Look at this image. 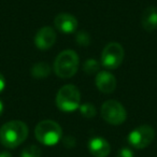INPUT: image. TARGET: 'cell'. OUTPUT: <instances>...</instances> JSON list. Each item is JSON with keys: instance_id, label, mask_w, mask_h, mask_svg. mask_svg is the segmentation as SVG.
Here are the masks:
<instances>
[{"instance_id": "6da1fadb", "label": "cell", "mask_w": 157, "mask_h": 157, "mask_svg": "<svg viewBox=\"0 0 157 157\" xmlns=\"http://www.w3.org/2000/svg\"><path fill=\"white\" fill-rule=\"evenodd\" d=\"M28 127L22 121H11L0 128V142L8 148H15L26 140Z\"/></svg>"}, {"instance_id": "7a4b0ae2", "label": "cell", "mask_w": 157, "mask_h": 157, "mask_svg": "<svg viewBox=\"0 0 157 157\" xmlns=\"http://www.w3.org/2000/svg\"><path fill=\"white\" fill-rule=\"evenodd\" d=\"M78 68V56L73 50L63 51L56 57L54 71L61 78H69L76 73Z\"/></svg>"}, {"instance_id": "3957f363", "label": "cell", "mask_w": 157, "mask_h": 157, "mask_svg": "<svg viewBox=\"0 0 157 157\" xmlns=\"http://www.w3.org/2000/svg\"><path fill=\"white\" fill-rule=\"evenodd\" d=\"M61 127L55 121L45 120L38 123L35 128V136L40 143L44 145H55L61 138Z\"/></svg>"}, {"instance_id": "277c9868", "label": "cell", "mask_w": 157, "mask_h": 157, "mask_svg": "<svg viewBox=\"0 0 157 157\" xmlns=\"http://www.w3.org/2000/svg\"><path fill=\"white\" fill-rule=\"evenodd\" d=\"M81 94L72 84H67L58 90L56 95V105L63 112H73L80 108Z\"/></svg>"}, {"instance_id": "5b68a950", "label": "cell", "mask_w": 157, "mask_h": 157, "mask_svg": "<svg viewBox=\"0 0 157 157\" xmlns=\"http://www.w3.org/2000/svg\"><path fill=\"white\" fill-rule=\"evenodd\" d=\"M101 116L111 125H121L126 121L127 113L124 105L116 100H107L101 107Z\"/></svg>"}, {"instance_id": "8992f818", "label": "cell", "mask_w": 157, "mask_h": 157, "mask_svg": "<svg viewBox=\"0 0 157 157\" xmlns=\"http://www.w3.org/2000/svg\"><path fill=\"white\" fill-rule=\"evenodd\" d=\"M124 59V48L117 42L107 44L101 54V65L109 70H114L121 66Z\"/></svg>"}, {"instance_id": "52a82bcc", "label": "cell", "mask_w": 157, "mask_h": 157, "mask_svg": "<svg viewBox=\"0 0 157 157\" xmlns=\"http://www.w3.org/2000/svg\"><path fill=\"white\" fill-rule=\"evenodd\" d=\"M155 138V130L150 125H142L135 128L128 135V142L132 147L142 148L146 147L152 143Z\"/></svg>"}, {"instance_id": "ba28073f", "label": "cell", "mask_w": 157, "mask_h": 157, "mask_svg": "<svg viewBox=\"0 0 157 157\" xmlns=\"http://www.w3.org/2000/svg\"><path fill=\"white\" fill-rule=\"evenodd\" d=\"M56 42V33L50 26L42 27L35 36V44L40 50H48Z\"/></svg>"}, {"instance_id": "9c48e42d", "label": "cell", "mask_w": 157, "mask_h": 157, "mask_svg": "<svg viewBox=\"0 0 157 157\" xmlns=\"http://www.w3.org/2000/svg\"><path fill=\"white\" fill-rule=\"evenodd\" d=\"M55 27L63 33H72L78 28V20L69 13H60L54 20Z\"/></svg>"}, {"instance_id": "30bf717a", "label": "cell", "mask_w": 157, "mask_h": 157, "mask_svg": "<svg viewBox=\"0 0 157 157\" xmlns=\"http://www.w3.org/2000/svg\"><path fill=\"white\" fill-rule=\"evenodd\" d=\"M96 86L100 92L111 94L116 87L115 76L109 71H99L96 76Z\"/></svg>"}, {"instance_id": "8fae6325", "label": "cell", "mask_w": 157, "mask_h": 157, "mask_svg": "<svg viewBox=\"0 0 157 157\" xmlns=\"http://www.w3.org/2000/svg\"><path fill=\"white\" fill-rule=\"evenodd\" d=\"M88 150L95 157H107L111 152V146L105 139L95 137L88 141Z\"/></svg>"}, {"instance_id": "7c38bea8", "label": "cell", "mask_w": 157, "mask_h": 157, "mask_svg": "<svg viewBox=\"0 0 157 157\" xmlns=\"http://www.w3.org/2000/svg\"><path fill=\"white\" fill-rule=\"evenodd\" d=\"M141 23L146 31H154L157 29V8L150 7L144 10Z\"/></svg>"}, {"instance_id": "4fadbf2b", "label": "cell", "mask_w": 157, "mask_h": 157, "mask_svg": "<svg viewBox=\"0 0 157 157\" xmlns=\"http://www.w3.org/2000/svg\"><path fill=\"white\" fill-rule=\"evenodd\" d=\"M51 73V67L48 63L40 61L37 63L31 69V74L36 78H45L50 75Z\"/></svg>"}, {"instance_id": "5bb4252c", "label": "cell", "mask_w": 157, "mask_h": 157, "mask_svg": "<svg viewBox=\"0 0 157 157\" xmlns=\"http://www.w3.org/2000/svg\"><path fill=\"white\" fill-rule=\"evenodd\" d=\"M83 69L87 74L98 73L99 70H100V63H99L96 59H93V58L87 59V60L84 63Z\"/></svg>"}, {"instance_id": "9a60e30c", "label": "cell", "mask_w": 157, "mask_h": 157, "mask_svg": "<svg viewBox=\"0 0 157 157\" xmlns=\"http://www.w3.org/2000/svg\"><path fill=\"white\" fill-rule=\"evenodd\" d=\"M80 112L81 114L86 118H93L96 115V108L94 107V105L90 102H86L80 105Z\"/></svg>"}, {"instance_id": "2e32d148", "label": "cell", "mask_w": 157, "mask_h": 157, "mask_svg": "<svg viewBox=\"0 0 157 157\" xmlns=\"http://www.w3.org/2000/svg\"><path fill=\"white\" fill-rule=\"evenodd\" d=\"M41 156V148L37 145H28L22 151L21 157H40Z\"/></svg>"}, {"instance_id": "e0dca14e", "label": "cell", "mask_w": 157, "mask_h": 157, "mask_svg": "<svg viewBox=\"0 0 157 157\" xmlns=\"http://www.w3.org/2000/svg\"><path fill=\"white\" fill-rule=\"evenodd\" d=\"M75 41L81 46H87L90 43V37L85 31H78L75 36Z\"/></svg>"}, {"instance_id": "ac0fdd59", "label": "cell", "mask_w": 157, "mask_h": 157, "mask_svg": "<svg viewBox=\"0 0 157 157\" xmlns=\"http://www.w3.org/2000/svg\"><path fill=\"white\" fill-rule=\"evenodd\" d=\"M117 157H135L133 152L128 147H122L118 151Z\"/></svg>"}, {"instance_id": "d6986e66", "label": "cell", "mask_w": 157, "mask_h": 157, "mask_svg": "<svg viewBox=\"0 0 157 157\" xmlns=\"http://www.w3.org/2000/svg\"><path fill=\"white\" fill-rule=\"evenodd\" d=\"M63 145H65L66 147L72 148V147H74V145H75V139H74L73 137H70V136H68V137L63 138Z\"/></svg>"}, {"instance_id": "ffe728a7", "label": "cell", "mask_w": 157, "mask_h": 157, "mask_svg": "<svg viewBox=\"0 0 157 157\" xmlns=\"http://www.w3.org/2000/svg\"><path fill=\"white\" fill-rule=\"evenodd\" d=\"M6 87V80H5V76L3 74L0 72V93L2 92Z\"/></svg>"}, {"instance_id": "44dd1931", "label": "cell", "mask_w": 157, "mask_h": 157, "mask_svg": "<svg viewBox=\"0 0 157 157\" xmlns=\"http://www.w3.org/2000/svg\"><path fill=\"white\" fill-rule=\"evenodd\" d=\"M0 157H12V155L8 152H2L0 153Z\"/></svg>"}, {"instance_id": "7402d4cb", "label": "cell", "mask_w": 157, "mask_h": 157, "mask_svg": "<svg viewBox=\"0 0 157 157\" xmlns=\"http://www.w3.org/2000/svg\"><path fill=\"white\" fill-rule=\"evenodd\" d=\"M2 113H3V102L0 100V116L2 115Z\"/></svg>"}]
</instances>
